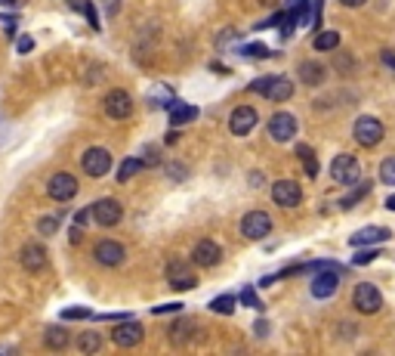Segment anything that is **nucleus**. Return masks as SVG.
<instances>
[{"label": "nucleus", "instance_id": "49", "mask_svg": "<svg viewBox=\"0 0 395 356\" xmlns=\"http://www.w3.org/2000/svg\"><path fill=\"white\" fill-rule=\"evenodd\" d=\"M19 0H0V7H16Z\"/></svg>", "mask_w": 395, "mask_h": 356}, {"label": "nucleus", "instance_id": "22", "mask_svg": "<svg viewBox=\"0 0 395 356\" xmlns=\"http://www.w3.org/2000/svg\"><path fill=\"white\" fill-rule=\"evenodd\" d=\"M43 344H47L49 350H65L68 344H71V335H68L62 325H49V329L43 331Z\"/></svg>", "mask_w": 395, "mask_h": 356}, {"label": "nucleus", "instance_id": "5", "mask_svg": "<svg viewBox=\"0 0 395 356\" xmlns=\"http://www.w3.org/2000/svg\"><path fill=\"white\" fill-rule=\"evenodd\" d=\"M352 304H355L358 313L374 316V313H380V307H383V294H380V288H376V285L361 282V285H355V291H352Z\"/></svg>", "mask_w": 395, "mask_h": 356}, {"label": "nucleus", "instance_id": "16", "mask_svg": "<svg viewBox=\"0 0 395 356\" xmlns=\"http://www.w3.org/2000/svg\"><path fill=\"white\" fill-rule=\"evenodd\" d=\"M111 337H115V344H117V347L130 350V347H139V344H142V337H145V331H142V325H139V322H133V319H127V322H123V325H117V329L111 331Z\"/></svg>", "mask_w": 395, "mask_h": 356}, {"label": "nucleus", "instance_id": "40", "mask_svg": "<svg viewBox=\"0 0 395 356\" xmlns=\"http://www.w3.org/2000/svg\"><path fill=\"white\" fill-rule=\"evenodd\" d=\"M142 164H158V149H145V155H142Z\"/></svg>", "mask_w": 395, "mask_h": 356}, {"label": "nucleus", "instance_id": "33", "mask_svg": "<svg viewBox=\"0 0 395 356\" xmlns=\"http://www.w3.org/2000/svg\"><path fill=\"white\" fill-rule=\"evenodd\" d=\"M241 300H244L247 307H253V310H263V304H259V298H256L253 288H244V291H241Z\"/></svg>", "mask_w": 395, "mask_h": 356}, {"label": "nucleus", "instance_id": "1", "mask_svg": "<svg viewBox=\"0 0 395 356\" xmlns=\"http://www.w3.org/2000/svg\"><path fill=\"white\" fill-rule=\"evenodd\" d=\"M253 93L265 96V100L272 102H287L290 96H294V84H290L287 75H265V78H256V81L250 84Z\"/></svg>", "mask_w": 395, "mask_h": 356}, {"label": "nucleus", "instance_id": "30", "mask_svg": "<svg viewBox=\"0 0 395 356\" xmlns=\"http://www.w3.org/2000/svg\"><path fill=\"white\" fill-rule=\"evenodd\" d=\"M59 230V217H40L37 220V232H40V236H53V232Z\"/></svg>", "mask_w": 395, "mask_h": 356}, {"label": "nucleus", "instance_id": "24", "mask_svg": "<svg viewBox=\"0 0 395 356\" xmlns=\"http://www.w3.org/2000/svg\"><path fill=\"white\" fill-rule=\"evenodd\" d=\"M198 118V109L195 106H173L170 109V127H179V124H189V121Z\"/></svg>", "mask_w": 395, "mask_h": 356}, {"label": "nucleus", "instance_id": "26", "mask_svg": "<svg viewBox=\"0 0 395 356\" xmlns=\"http://www.w3.org/2000/svg\"><path fill=\"white\" fill-rule=\"evenodd\" d=\"M312 47H315L318 53L337 50V47H339V34H337V32H318V34H315V41H312Z\"/></svg>", "mask_w": 395, "mask_h": 356}, {"label": "nucleus", "instance_id": "6", "mask_svg": "<svg viewBox=\"0 0 395 356\" xmlns=\"http://www.w3.org/2000/svg\"><path fill=\"white\" fill-rule=\"evenodd\" d=\"M272 232V217L265 211H247L241 217V236L250 238V242H259Z\"/></svg>", "mask_w": 395, "mask_h": 356}, {"label": "nucleus", "instance_id": "41", "mask_svg": "<svg viewBox=\"0 0 395 356\" xmlns=\"http://www.w3.org/2000/svg\"><path fill=\"white\" fill-rule=\"evenodd\" d=\"M179 307L182 304H160V307H154V313H179Z\"/></svg>", "mask_w": 395, "mask_h": 356}, {"label": "nucleus", "instance_id": "46", "mask_svg": "<svg viewBox=\"0 0 395 356\" xmlns=\"http://www.w3.org/2000/svg\"><path fill=\"white\" fill-rule=\"evenodd\" d=\"M31 47H34V41H31V38H22V41H19V53H28Z\"/></svg>", "mask_w": 395, "mask_h": 356}, {"label": "nucleus", "instance_id": "18", "mask_svg": "<svg viewBox=\"0 0 395 356\" xmlns=\"http://www.w3.org/2000/svg\"><path fill=\"white\" fill-rule=\"evenodd\" d=\"M19 260H22V267L28 269V273H40V269L47 267V248L37 242H25L22 251H19Z\"/></svg>", "mask_w": 395, "mask_h": 356}, {"label": "nucleus", "instance_id": "7", "mask_svg": "<svg viewBox=\"0 0 395 356\" xmlns=\"http://www.w3.org/2000/svg\"><path fill=\"white\" fill-rule=\"evenodd\" d=\"M167 285L173 291H191L198 285V276L185 260H170L167 263Z\"/></svg>", "mask_w": 395, "mask_h": 356}, {"label": "nucleus", "instance_id": "10", "mask_svg": "<svg viewBox=\"0 0 395 356\" xmlns=\"http://www.w3.org/2000/svg\"><path fill=\"white\" fill-rule=\"evenodd\" d=\"M93 257H96L102 267H121V263L127 260V248H123L121 242H115V238H102V242H96V248H93Z\"/></svg>", "mask_w": 395, "mask_h": 356}, {"label": "nucleus", "instance_id": "3", "mask_svg": "<svg viewBox=\"0 0 395 356\" xmlns=\"http://www.w3.org/2000/svg\"><path fill=\"white\" fill-rule=\"evenodd\" d=\"M352 137H355L358 146L370 149V146H376L383 137H386V127H383V121L374 118V115H361V118L352 124Z\"/></svg>", "mask_w": 395, "mask_h": 356}, {"label": "nucleus", "instance_id": "31", "mask_svg": "<svg viewBox=\"0 0 395 356\" xmlns=\"http://www.w3.org/2000/svg\"><path fill=\"white\" fill-rule=\"evenodd\" d=\"M368 192H370V183H361V186H358L355 192H349L343 201H339V208H352L358 199H364V195H368Z\"/></svg>", "mask_w": 395, "mask_h": 356}, {"label": "nucleus", "instance_id": "50", "mask_svg": "<svg viewBox=\"0 0 395 356\" xmlns=\"http://www.w3.org/2000/svg\"><path fill=\"white\" fill-rule=\"evenodd\" d=\"M259 3H263V7H275L278 0H259Z\"/></svg>", "mask_w": 395, "mask_h": 356}, {"label": "nucleus", "instance_id": "39", "mask_svg": "<svg viewBox=\"0 0 395 356\" xmlns=\"http://www.w3.org/2000/svg\"><path fill=\"white\" fill-rule=\"evenodd\" d=\"M80 10H84V13H86V19H90V25H93V28H99V19H96V16H93V3H80Z\"/></svg>", "mask_w": 395, "mask_h": 356}, {"label": "nucleus", "instance_id": "17", "mask_svg": "<svg viewBox=\"0 0 395 356\" xmlns=\"http://www.w3.org/2000/svg\"><path fill=\"white\" fill-rule=\"evenodd\" d=\"M222 260V248L216 242H210V238H201V242L191 248V263H198V267H216V263Z\"/></svg>", "mask_w": 395, "mask_h": 356}, {"label": "nucleus", "instance_id": "29", "mask_svg": "<svg viewBox=\"0 0 395 356\" xmlns=\"http://www.w3.org/2000/svg\"><path fill=\"white\" fill-rule=\"evenodd\" d=\"M380 183H386V186H395V155L386 158V162L380 164Z\"/></svg>", "mask_w": 395, "mask_h": 356}, {"label": "nucleus", "instance_id": "44", "mask_svg": "<svg viewBox=\"0 0 395 356\" xmlns=\"http://www.w3.org/2000/svg\"><path fill=\"white\" fill-rule=\"evenodd\" d=\"M167 174H170L173 180H182V177H185V168H173V164H170V168H167Z\"/></svg>", "mask_w": 395, "mask_h": 356}, {"label": "nucleus", "instance_id": "11", "mask_svg": "<svg viewBox=\"0 0 395 356\" xmlns=\"http://www.w3.org/2000/svg\"><path fill=\"white\" fill-rule=\"evenodd\" d=\"M256 121H259L256 109H253V106H238V109H232V115H228V131H232L235 137H247V133L256 127Z\"/></svg>", "mask_w": 395, "mask_h": 356}, {"label": "nucleus", "instance_id": "15", "mask_svg": "<svg viewBox=\"0 0 395 356\" xmlns=\"http://www.w3.org/2000/svg\"><path fill=\"white\" fill-rule=\"evenodd\" d=\"M309 288H312V298H318V300L333 298V294H337V288H339V273L333 267H324V273L315 276Z\"/></svg>", "mask_w": 395, "mask_h": 356}, {"label": "nucleus", "instance_id": "38", "mask_svg": "<svg viewBox=\"0 0 395 356\" xmlns=\"http://www.w3.org/2000/svg\"><path fill=\"white\" fill-rule=\"evenodd\" d=\"M380 63L386 65V69L395 71V53H392V50H383V53H380Z\"/></svg>", "mask_w": 395, "mask_h": 356}, {"label": "nucleus", "instance_id": "23", "mask_svg": "<svg viewBox=\"0 0 395 356\" xmlns=\"http://www.w3.org/2000/svg\"><path fill=\"white\" fill-rule=\"evenodd\" d=\"M77 350L80 353H99V350H102V335H99V331H84V335L77 337Z\"/></svg>", "mask_w": 395, "mask_h": 356}, {"label": "nucleus", "instance_id": "14", "mask_svg": "<svg viewBox=\"0 0 395 356\" xmlns=\"http://www.w3.org/2000/svg\"><path fill=\"white\" fill-rule=\"evenodd\" d=\"M47 192L53 201H71L77 195V180L71 174H53L47 183Z\"/></svg>", "mask_w": 395, "mask_h": 356}, {"label": "nucleus", "instance_id": "37", "mask_svg": "<svg viewBox=\"0 0 395 356\" xmlns=\"http://www.w3.org/2000/svg\"><path fill=\"white\" fill-rule=\"evenodd\" d=\"M62 319H90V310H84V307H74V310L62 313Z\"/></svg>", "mask_w": 395, "mask_h": 356}, {"label": "nucleus", "instance_id": "47", "mask_svg": "<svg viewBox=\"0 0 395 356\" xmlns=\"http://www.w3.org/2000/svg\"><path fill=\"white\" fill-rule=\"evenodd\" d=\"M265 331H269V325H265V322H256V335H259V337H263V335H265Z\"/></svg>", "mask_w": 395, "mask_h": 356}, {"label": "nucleus", "instance_id": "20", "mask_svg": "<svg viewBox=\"0 0 395 356\" xmlns=\"http://www.w3.org/2000/svg\"><path fill=\"white\" fill-rule=\"evenodd\" d=\"M296 75H300V84H306V87H321L327 81V69L321 63H315V59H306L296 69Z\"/></svg>", "mask_w": 395, "mask_h": 356}, {"label": "nucleus", "instance_id": "32", "mask_svg": "<svg viewBox=\"0 0 395 356\" xmlns=\"http://www.w3.org/2000/svg\"><path fill=\"white\" fill-rule=\"evenodd\" d=\"M241 53H244V56L265 59V56H269V47H265V44H247V47H241Z\"/></svg>", "mask_w": 395, "mask_h": 356}, {"label": "nucleus", "instance_id": "28", "mask_svg": "<svg viewBox=\"0 0 395 356\" xmlns=\"http://www.w3.org/2000/svg\"><path fill=\"white\" fill-rule=\"evenodd\" d=\"M210 310L222 313V316H232V313H235V298H232V294H219V298L210 300Z\"/></svg>", "mask_w": 395, "mask_h": 356}, {"label": "nucleus", "instance_id": "12", "mask_svg": "<svg viewBox=\"0 0 395 356\" xmlns=\"http://www.w3.org/2000/svg\"><path fill=\"white\" fill-rule=\"evenodd\" d=\"M272 201H275L278 208H296V205L302 201L300 183H294V180H278V183H272Z\"/></svg>", "mask_w": 395, "mask_h": 356}, {"label": "nucleus", "instance_id": "13", "mask_svg": "<svg viewBox=\"0 0 395 356\" xmlns=\"http://www.w3.org/2000/svg\"><path fill=\"white\" fill-rule=\"evenodd\" d=\"M269 137L275 143H290L296 137V118L290 112H278L269 118Z\"/></svg>", "mask_w": 395, "mask_h": 356}, {"label": "nucleus", "instance_id": "43", "mask_svg": "<svg viewBox=\"0 0 395 356\" xmlns=\"http://www.w3.org/2000/svg\"><path fill=\"white\" fill-rule=\"evenodd\" d=\"M68 238H71V245H77L80 238H84V232H80V226H71V232H68Z\"/></svg>", "mask_w": 395, "mask_h": 356}, {"label": "nucleus", "instance_id": "19", "mask_svg": "<svg viewBox=\"0 0 395 356\" xmlns=\"http://www.w3.org/2000/svg\"><path fill=\"white\" fill-rule=\"evenodd\" d=\"M389 236L392 232L386 230V226H364V230H358L355 236L349 238L352 248H364V245H380V242H389Z\"/></svg>", "mask_w": 395, "mask_h": 356}, {"label": "nucleus", "instance_id": "36", "mask_svg": "<svg viewBox=\"0 0 395 356\" xmlns=\"http://www.w3.org/2000/svg\"><path fill=\"white\" fill-rule=\"evenodd\" d=\"M374 257H376V251H358V254L352 257V263H355V267H368Z\"/></svg>", "mask_w": 395, "mask_h": 356}, {"label": "nucleus", "instance_id": "21", "mask_svg": "<svg viewBox=\"0 0 395 356\" xmlns=\"http://www.w3.org/2000/svg\"><path fill=\"white\" fill-rule=\"evenodd\" d=\"M198 322L195 319H189V316H182V319H176V322L167 329V337H170L173 344H189L191 337H198Z\"/></svg>", "mask_w": 395, "mask_h": 356}, {"label": "nucleus", "instance_id": "27", "mask_svg": "<svg viewBox=\"0 0 395 356\" xmlns=\"http://www.w3.org/2000/svg\"><path fill=\"white\" fill-rule=\"evenodd\" d=\"M296 155H300V162H302V168H306V174L309 177H318V162H315V152H312V146H296Z\"/></svg>", "mask_w": 395, "mask_h": 356}, {"label": "nucleus", "instance_id": "25", "mask_svg": "<svg viewBox=\"0 0 395 356\" xmlns=\"http://www.w3.org/2000/svg\"><path fill=\"white\" fill-rule=\"evenodd\" d=\"M142 168H145V164H142V158H123V164H121V168H117V183H127V180H133V177L139 174Z\"/></svg>", "mask_w": 395, "mask_h": 356}, {"label": "nucleus", "instance_id": "48", "mask_svg": "<svg viewBox=\"0 0 395 356\" xmlns=\"http://www.w3.org/2000/svg\"><path fill=\"white\" fill-rule=\"evenodd\" d=\"M386 208H389V211H395V195H389V199H386Z\"/></svg>", "mask_w": 395, "mask_h": 356}, {"label": "nucleus", "instance_id": "34", "mask_svg": "<svg viewBox=\"0 0 395 356\" xmlns=\"http://www.w3.org/2000/svg\"><path fill=\"white\" fill-rule=\"evenodd\" d=\"M99 7L105 10V16H108V19H115L117 10H121V0H99Z\"/></svg>", "mask_w": 395, "mask_h": 356}, {"label": "nucleus", "instance_id": "42", "mask_svg": "<svg viewBox=\"0 0 395 356\" xmlns=\"http://www.w3.org/2000/svg\"><path fill=\"white\" fill-rule=\"evenodd\" d=\"M86 220H90V208H84V211H80L77 217H74V226H84Z\"/></svg>", "mask_w": 395, "mask_h": 356}, {"label": "nucleus", "instance_id": "45", "mask_svg": "<svg viewBox=\"0 0 395 356\" xmlns=\"http://www.w3.org/2000/svg\"><path fill=\"white\" fill-rule=\"evenodd\" d=\"M339 3H343V7H349V10H358V7H364L368 0H339Z\"/></svg>", "mask_w": 395, "mask_h": 356}, {"label": "nucleus", "instance_id": "9", "mask_svg": "<svg viewBox=\"0 0 395 356\" xmlns=\"http://www.w3.org/2000/svg\"><path fill=\"white\" fill-rule=\"evenodd\" d=\"M80 168H84L86 177H105L111 170V152L102 149V146H93V149L84 152V158H80Z\"/></svg>", "mask_w": 395, "mask_h": 356}, {"label": "nucleus", "instance_id": "8", "mask_svg": "<svg viewBox=\"0 0 395 356\" xmlns=\"http://www.w3.org/2000/svg\"><path fill=\"white\" fill-rule=\"evenodd\" d=\"M102 109L111 121H123L133 115V96H130L127 90H108L102 100Z\"/></svg>", "mask_w": 395, "mask_h": 356}, {"label": "nucleus", "instance_id": "35", "mask_svg": "<svg viewBox=\"0 0 395 356\" xmlns=\"http://www.w3.org/2000/svg\"><path fill=\"white\" fill-rule=\"evenodd\" d=\"M337 69L343 71V75H349V71H355V63H352L349 53H343V56H337Z\"/></svg>", "mask_w": 395, "mask_h": 356}, {"label": "nucleus", "instance_id": "4", "mask_svg": "<svg viewBox=\"0 0 395 356\" xmlns=\"http://www.w3.org/2000/svg\"><path fill=\"white\" fill-rule=\"evenodd\" d=\"M90 220L96 226H117L123 220V208H121V201L117 199H99V201H93L90 205Z\"/></svg>", "mask_w": 395, "mask_h": 356}, {"label": "nucleus", "instance_id": "2", "mask_svg": "<svg viewBox=\"0 0 395 356\" xmlns=\"http://www.w3.org/2000/svg\"><path fill=\"white\" fill-rule=\"evenodd\" d=\"M331 177H333V183H339V186H355V183H361V164H358L355 155L339 152V155L331 162Z\"/></svg>", "mask_w": 395, "mask_h": 356}]
</instances>
